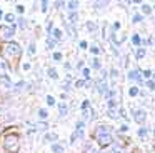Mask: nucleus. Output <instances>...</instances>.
<instances>
[{
  "label": "nucleus",
  "instance_id": "obj_1",
  "mask_svg": "<svg viewBox=\"0 0 155 153\" xmlns=\"http://www.w3.org/2000/svg\"><path fill=\"white\" fill-rule=\"evenodd\" d=\"M95 133H97V142L100 146H108L112 143V135H110V128L108 126H105V125L98 126Z\"/></svg>",
  "mask_w": 155,
  "mask_h": 153
},
{
  "label": "nucleus",
  "instance_id": "obj_2",
  "mask_svg": "<svg viewBox=\"0 0 155 153\" xmlns=\"http://www.w3.org/2000/svg\"><path fill=\"white\" fill-rule=\"evenodd\" d=\"M4 146L7 151L10 153H17L18 151V146H20V143H18V136L17 135H7L4 140Z\"/></svg>",
  "mask_w": 155,
  "mask_h": 153
},
{
  "label": "nucleus",
  "instance_id": "obj_3",
  "mask_svg": "<svg viewBox=\"0 0 155 153\" xmlns=\"http://www.w3.org/2000/svg\"><path fill=\"white\" fill-rule=\"evenodd\" d=\"M5 52H7V55H12V57H18L22 53V48L18 43L15 42H8L7 45H5Z\"/></svg>",
  "mask_w": 155,
  "mask_h": 153
},
{
  "label": "nucleus",
  "instance_id": "obj_4",
  "mask_svg": "<svg viewBox=\"0 0 155 153\" xmlns=\"http://www.w3.org/2000/svg\"><path fill=\"white\" fill-rule=\"evenodd\" d=\"M14 35H15V25L0 27V38L2 40H10Z\"/></svg>",
  "mask_w": 155,
  "mask_h": 153
},
{
  "label": "nucleus",
  "instance_id": "obj_5",
  "mask_svg": "<svg viewBox=\"0 0 155 153\" xmlns=\"http://www.w3.org/2000/svg\"><path fill=\"white\" fill-rule=\"evenodd\" d=\"M134 120L138 123H143L145 120H147V115H145V112H142V110H137V112H134Z\"/></svg>",
  "mask_w": 155,
  "mask_h": 153
},
{
  "label": "nucleus",
  "instance_id": "obj_6",
  "mask_svg": "<svg viewBox=\"0 0 155 153\" xmlns=\"http://www.w3.org/2000/svg\"><path fill=\"white\" fill-rule=\"evenodd\" d=\"M128 78L135 80V82H138V83L142 82V76H140V72H138V70H132V72H128Z\"/></svg>",
  "mask_w": 155,
  "mask_h": 153
},
{
  "label": "nucleus",
  "instance_id": "obj_7",
  "mask_svg": "<svg viewBox=\"0 0 155 153\" xmlns=\"http://www.w3.org/2000/svg\"><path fill=\"white\" fill-rule=\"evenodd\" d=\"M0 80H2V83H4L5 86H12V82L8 80L7 75H2V76H0Z\"/></svg>",
  "mask_w": 155,
  "mask_h": 153
},
{
  "label": "nucleus",
  "instance_id": "obj_8",
  "mask_svg": "<svg viewBox=\"0 0 155 153\" xmlns=\"http://www.w3.org/2000/svg\"><path fill=\"white\" fill-rule=\"evenodd\" d=\"M108 3V0H95V7L97 8H102V7H105Z\"/></svg>",
  "mask_w": 155,
  "mask_h": 153
},
{
  "label": "nucleus",
  "instance_id": "obj_9",
  "mask_svg": "<svg viewBox=\"0 0 155 153\" xmlns=\"http://www.w3.org/2000/svg\"><path fill=\"white\" fill-rule=\"evenodd\" d=\"M48 76H50V78H58V75H57V70L55 68H48Z\"/></svg>",
  "mask_w": 155,
  "mask_h": 153
},
{
  "label": "nucleus",
  "instance_id": "obj_10",
  "mask_svg": "<svg viewBox=\"0 0 155 153\" xmlns=\"http://www.w3.org/2000/svg\"><path fill=\"white\" fill-rule=\"evenodd\" d=\"M52 151H54V153H62V151H64V148L55 143V145H52Z\"/></svg>",
  "mask_w": 155,
  "mask_h": 153
},
{
  "label": "nucleus",
  "instance_id": "obj_11",
  "mask_svg": "<svg viewBox=\"0 0 155 153\" xmlns=\"http://www.w3.org/2000/svg\"><path fill=\"white\" fill-rule=\"evenodd\" d=\"M65 115H67V105L60 103V116H65Z\"/></svg>",
  "mask_w": 155,
  "mask_h": 153
},
{
  "label": "nucleus",
  "instance_id": "obj_12",
  "mask_svg": "<svg viewBox=\"0 0 155 153\" xmlns=\"http://www.w3.org/2000/svg\"><path fill=\"white\" fill-rule=\"evenodd\" d=\"M77 5H78L77 0H70V2H68V8H70V10H75V8H77Z\"/></svg>",
  "mask_w": 155,
  "mask_h": 153
},
{
  "label": "nucleus",
  "instance_id": "obj_13",
  "mask_svg": "<svg viewBox=\"0 0 155 153\" xmlns=\"http://www.w3.org/2000/svg\"><path fill=\"white\" fill-rule=\"evenodd\" d=\"M142 10H143L145 15H150V13H152V7H148V5H143V7H142Z\"/></svg>",
  "mask_w": 155,
  "mask_h": 153
},
{
  "label": "nucleus",
  "instance_id": "obj_14",
  "mask_svg": "<svg viewBox=\"0 0 155 153\" xmlns=\"http://www.w3.org/2000/svg\"><path fill=\"white\" fill-rule=\"evenodd\" d=\"M128 93H130V96H135V95H138V88H137V86H132V88L128 90Z\"/></svg>",
  "mask_w": 155,
  "mask_h": 153
},
{
  "label": "nucleus",
  "instance_id": "obj_15",
  "mask_svg": "<svg viewBox=\"0 0 155 153\" xmlns=\"http://www.w3.org/2000/svg\"><path fill=\"white\" fill-rule=\"evenodd\" d=\"M132 43H134V45H140V37L134 35V37H132Z\"/></svg>",
  "mask_w": 155,
  "mask_h": 153
},
{
  "label": "nucleus",
  "instance_id": "obj_16",
  "mask_svg": "<svg viewBox=\"0 0 155 153\" xmlns=\"http://www.w3.org/2000/svg\"><path fill=\"white\" fill-rule=\"evenodd\" d=\"M145 57V50L143 48H138L137 50V58H143Z\"/></svg>",
  "mask_w": 155,
  "mask_h": 153
},
{
  "label": "nucleus",
  "instance_id": "obj_17",
  "mask_svg": "<svg viewBox=\"0 0 155 153\" xmlns=\"http://www.w3.org/2000/svg\"><path fill=\"white\" fill-rule=\"evenodd\" d=\"M45 140H47V142H55V140H57V135H55V133H54V135H47V136H45Z\"/></svg>",
  "mask_w": 155,
  "mask_h": 153
},
{
  "label": "nucleus",
  "instance_id": "obj_18",
  "mask_svg": "<svg viewBox=\"0 0 155 153\" xmlns=\"http://www.w3.org/2000/svg\"><path fill=\"white\" fill-rule=\"evenodd\" d=\"M5 20H7V22H14V20H15V17L14 15H12V13H7V15H5Z\"/></svg>",
  "mask_w": 155,
  "mask_h": 153
},
{
  "label": "nucleus",
  "instance_id": "obj_19",
  "mask_svg": "<svg viewBox=\"0 0 155 153\" xmlns=\"http://www.w3.org/2000/svg\"><path fill=\"white\" fill-rule=\"evenodd\" d=\"M47 47H48V48H54V47H55V40L48 38V40H47Z\"/></svg>",
  "mask_w": 155,
  "mask_h": 153
},
{
  "label": "nucleus",
  "instance_id": "obj_20",
  "mask_svg": "<svg viewBox=\"0 0 155 153\" xmlns=\"http://www.w3.org/2000/svg\"><path fill=\"white\" fill-rule=\"evenodd\" d=\"M47 5H48V0H42V12H47Z\"/></svg>",
  "mask_w": 155,
  "mask_h": 153
},
{
  "label": "nucleus",
  "instance_id": "obj_21",
  "mask_svg": "<svg viewBox=\"0 0 155 153\" xmlns=\"http://www.w3.org/2000/svg\"><path fill=\"white\" fill-rule=\"evenodd\" d=\"M68 18H70V22H77V18H78V17H77V13H75V12H72Z\"/></svg>",
  "mask_w": 155,
  "mask_h": 153
},
{
  "label": "nucleus",
  "instance_id": "obj_22",
  "mask_svg": "<svg viewBox=\"0 0 155 153\" xmlns=\"http://www.w3.org/2000/svg\"><path fill=\"white\" fill-rule=\"evenodd\" d=\"M38 130H42V132H45V130H47V123H45V122L38 123Z\"/></svg>",
  "mask_w": 155,
  "mask_h": 153
},
{
  "label": "nucleus",
  "instance_id": "obj_23",
  "mask_svg": "<svg viewBox=\"0 0 155 153\" xmlns=\"http://www.w3.org/2000/svg\"><path fill=\"white\" fill-rule=\"evenodd\" d=\"M47 103H48V105H55V98H54V96H47Z\"/></svg>",
  "mask_w": 155,
  "mask_h": 153
},
{
  "label": "nucleus",
  "instance_id": "obj_24",
  "mask_svg": "<svg viewBox=\"0 0 155 153\" xmlns=\"http://www.w3.org/2000/svg\"><path fill=\"white\" fill-rule=\"evenodd\" d=\"M92 65H94V68H100V62H98L97 58H95V60H92Z\"/></svg>",
  "mask_w": 155,
  "mask_h": 153
},
{
  "label": "nucleus",
  "instance_id": "obj_25",
  "mask_svg": "<svg viewBox=\"0 0 155 153\" xmlns=\"http://www.w3.org/2000/svg\"><path fill=\"white\" fill-rule=\"evenodd\" d=\"M87 28L90 30V32H92V30H95V23H92V22H87Z\"/></svg>",
  "mask_w": 155,
  "mask_h": 153
},
{
  "label": "nucleus",
  "instance_id": "obj_26",
  "mask_svg": "<svg viewBox=\"0 0 155 153\" xmlns=\"http://www.w3.org/2000/svg\"><path fill=\"white\" fill-rule=\"evenodd\" d=\"M38 116H40V118H45V116H47V110H40V112H38Z\"/></svg>",
  "mask_w": 155,
  "mask_h": 153
},
{
  "label": "nucleus",
  "instance_id": "obj_27",
  "mask_svg": "<svg viewBox=\"0 0 155 153\" xmlns=\"http://www.w3.org/2000/svg\"><path fill=\"white\" fill-rule=\"evenodd\" d=\"M28 53H30V55H34V53H35V45H34V43L28 47Z\"/></svg>",
  "mask_w": 155,
  "mask_h": 153
},
{
  "label": "nucleus",
  "instance_id": "obj_28",
  "mask_svg": "<svg viewBox=\"0 0 155 153\" xmlns=\"http://www.w3.org/2000/svg\"><path fill=\"white\" fill-rule=\"evenodd\" d=\"M84 76L88 80V76H90V70H88V68H84Z\"/></svg>",
  "mask_w": 155,
  "mask_h": 153
},
{
  "label": "nucleus",
  "instance_id": "obj_29",
  "mask_svg": "<svg viewBox=\"0 0 155 153\" xmlns=\"http://www.w3.org/2000/svg\"><path fill=\"white\" fill-rule=\"evenodd\" d=\"M54 35H55V38H60V37H62V32H60V30H54Z\"/></svg>",
  "mask_w": 155,
  "mask_h": 153
},
{
  "label": "nucleus",
  "instance_id": "obj_30",
  "mask_svg": "<svg viewBox=\"0 0 155 153\" xmlns=\"http://www.w3.org/2000/svg\"><path fill=\"white\" fill-rule=\"evenodd\" d=\"M138 135H140L142 138H143V136H147V130H145V128H142L140 132H138Z\"/></svg>",
  "mask_w": 155,
  "mask_h": 153
},
{
  "label": "nucleus",
  "instance_id": "obj_31",
  "mask_svg": "<svg viewBox=\"0 0 155 153\" xmlns=\"http://www.w3.org/2000/svg\"><path fill=\"white\" fill-rule=\"evenodd\" d=\"M88 105H90V103H88L87 100H85V102L82 103V110H87V108H88Z\"/></svg>",
  "mask_w": 155,
  "mask_h": 153
},
{
  "label": "nucleus",
  "instance_id": "obj_32",
  "mask_svg": "<svg viewBox=\"0 0 155 153\" xmlns=\"http://www.w3.org/2000/svg\"><path fill=\"white\" fill-rule=\"evenodd\" d=\"M75 85H77V86H78V88H80V86H84V85H85V82H84V80H78V82H77V83H75Z\"/></svg>",
  "mask_w": 155,
  "mask_h": 153
},
{
  "label": "nucleus",
  "instance_id": "obj_33",
  "mask_svg": "<svg viewBox=\"0 0 155 153\" xmlns=\"http://www.w3.org/2000/svg\"><path fill=\"white\" fill-rule=\"evenodd\" d=\"M90 52L94 53V55H97V53H98V48H97V47H92V48H90Z\"/></svg>",
  "mask_w": 155,
  "mask_h": 153
},
{
  "label": "nucleus",
  "instance_id": "obj_34",
  "mask_svg": "<svg viewBox=\"0 0 155 153\" xmlns=\"http://www.w3.org/2000/svg\"><path fill=\"white\" fill-rule=\"evenodd\" d=\"M84 125H85L84 122H78V123H77V130H82V128H84Z\"/></svg>",
  "mask_w": 155,
  "mask_h": 153
},
{
  "label": "nucleus",
  "instance_id": "obj_35",
  "mask_svg": "<svg viewBox=\"0 0 155 153\" xmlns=\"http://www.w3.org/2000/svg\"><path fill=\"white\" fill-rule=\"evenodd\" d=\"M54 60H62V55L60 53H54Z\"/></svg>",
  "mask_w": 155,
  "mask_h": 153
},
{
  "label": "nucleus",
  "instance_id": "obj_36",
  "mask_svg": "<svg viewBox=\"0 0 155 153\" xmlns=\"http://www.w3.org/2000/svg\"><path fill=\"white\" fill-rule=\"evenodd\" d=\"M114 153H122V148H118V146L115 145V146H114Z\"/></svg>",
  "mask_w": 155,
  "mask_h": 153
},
{
  "label": "nucleus",
  "instance_id": "obj_37",
  "mask_svg": "<svg viewBox=\"0 0 155 153\" xmlns=\"http://www.w3.org/2000/svg\"><path fill=\"white\" fill-rule=\"evenodd\" d=\"M140 20H142L140 15H134V22H140Z\"/></svg>",
  "mask_w": 155,
  "mask_h": 153
},
{
  "label": "nucleus",
  "instance_id": "obj_38",
  "mask_svg": "<svg viewBox=\"0 0 155 153\" xmlns=\"http://www.w3.org/2000/svg\"><path fill=\"white\" fill-rule=\"evenodd\" d=\"M150 75H152V72H150V70H145V72H143V76H147V78H148Z\"/></svg>",
  "mask_w": 155,
  "mask_h": 153
},
{
  "label": "nucleus",
  "instance_id": "obj_39",
  "mask_svg": "<svg viewBox=\"0 0 155 153\" xmlns=\"http://www.w3.org/2000/svg\"><path fill=\"white\" fill-rule=\"evenodd\" d=\"M148 88L153 90V80H148Z\"/></svg>",
  "mask_w": 155,
  "mask_h": 153
},
{
  "label": "nucleus",
  "instance_id": "obj_40",
  "mask_svg": "<svg viewBox=\"0 0 155 153\" xmlns=\"http://www.w3.org/2000/svg\"><path fill=\"white\" fill-rule=\"evenodd\" d=\"M80 48H87V42H84V40H82V42H80Z\"/></svg>",
  "mask_w": 155,
  "mask_h": 153
},
{
  "label": "nucleus",
  "instance_id": "obj_41",
  "mask_svg": "<svg viewBox=\"0 0 155 153\" xmlns=\"http://www.w3.org/2000/svg\"><path fill=\"white\" fill-rule=\"evenodd\" d=\"M118 28H120V23L115 22V23H114V30H118Z\"/></svg>",
  "mask_w": 155,
  "mask_h": 153
},
{
  "label": "nucleus",
  "instance_id": "obj_42",
  "mask_svg": "<svg viewBox=\"0 0 155 153\" xmlns=\"http://www.w3.org/2000/svg\"><path fill=\"white\" fill-rule=\"evenodd\" d=\"M134 2H135V3H140V2H142V0H134Z\"/></svg>",
  "mask_w": 155,
  "mask_h": 153
},
{
  "label": "nucleus",
  "instance_id": "obj_43",
  "mask_svg": "<svg viewBox=\"0 0 155 153\" xmlns=\"http://www.w3.org/2000/svg\"><path fill=\"white\" fill-rule=\"evenodd\" d=\"M0 18H2V10H0Z\"/></svg>",
  "mask_w": 155,
  "mask_h": 153
}]
</instances>
